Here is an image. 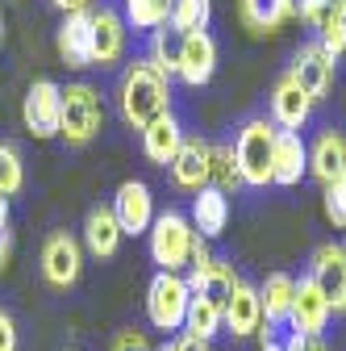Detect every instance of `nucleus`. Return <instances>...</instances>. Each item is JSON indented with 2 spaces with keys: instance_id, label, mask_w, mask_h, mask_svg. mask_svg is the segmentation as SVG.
<instances>
[{
  "instance_id": "nucleus-37",
  "label": "nucleus",
  "mask_w": 346,
  "mask_h": 351,
  "mask_svg": "<svg viewBox=\"0 0 346 351\" xmlns=\"http://www.w3.org/2000/svg\"><path fill=\"white\" fill-rule=\"evenodd\" d=\"M113 351H150V347H146V335L142 330H125V335L113 339Z\"/></svg>"
},
{
  "instance_id": "nucleus-35",
  "label": "nucleus",
  "mask_w": 346,
  "mask_h": 351,
  "mask_svg": "<svg viewBox=\"0 0 346 351\" xmlns=\"http://www.w3.org/2000/svg\"><path fill=\"white\" fill-rule=\"evenodd\" d=\"M0 351H17V322L9 310H0Z\"/></svg>"
},
{
  "instance_id": "nucleus-47",
  "label": "nucleus",
  "mask_w": 346,
  "mask_h": 351,
  "mask_svg": "<svg viewBox=\"0 0 346 351\" xmlns=\"http://www.w3.org/2000/svg\"><path fill=\"white\" fill-rule=\"evenodd\" d=\"M71 351H75V347H71Z\"/></svg>"
},
{
  "instance_id": "nucleus-30",
  "label": "nucleus",
  "mask_w": 346,
  "mask_h": 351,
  "mask_svg": "<svg viewBox=\"0 0 346 351\" xmlns=\"http://www.w3.org/2000/svg\"><path fill=\"white\" fill-rule=\"evenodd\" d=\"M171 13V0H125V25L134 29H163Z\"/></svg>"
},
{
  "instance_id": "nucleus-36",
  "label": "nucleus",
  "mask_w": 346,
  "mask_h": 351,
  "mask_svg": "<svg viewBox=\"0 0 346 351\" xmlns=\"http://www.w3.org/2000/svg\"><path fill=\"white\" fill-rule=\"evenodd\" d=\"M330 5H334V0H292V9H296L300 17H305L309 25H313V21H317V17H321Z\"/></svg>"
},
{
  "instance_id": "nucleus-31",
  "label": "nucleus",
  "mask_w": 346,
  "mask_h": 351,
  "mask_svg": "<svg viewBox=\"0 0 346 351\" xmlns=\"http://www.w3.org/2000/svg\"><path fill=\"white\" fill-rule=\"evenodd\" d=\"M313 25H317V34H321L317 42L325 47V55H334V59H338V55L346 51V9L330 5V9L313 21Z\"/></svg>"
},
{
  "instance_id": "nucleus-1",
  "label": "nucleus",
  "mask_w": 346,
  "mask_h": 351,
  "mask_svg": "<svg viewBox=\"0 0 346 351\" xmlns=\"http://www.w3.org/2000/svg\"><path fill=\"white\" fill-rule=\"evenodd\" d=\"M117 109L125 117V125H134V130H146L155 117L171 113V84L146 63H129L117 80Z\"/></svg>"
},
{
  "instance_id": "nucleus-26",
  "label": "nucleus",
  "mask_w": 346,
  "mask_h": 351,
  "mask_svg": "<svg viewBox=\"0 0 346 351\" xmlns=\"http://www.w3.org/2000/svg\"><path fill=\"white\" fill-rule=\"evenodd\" d=\"M146 63H150L167 84H171V75H180V34L171 29V25H163V29H155V34H150Z\"/></svg>"
},
{
  "instance_id": "nucleus-7",
  "label": "nucleus",
  "mask_w": 346,
  "mask_h": 351,
  "mask_svg": "<svg viewBox=\"0 0 346 351\" xmlns=\"http://www.w3.org/2000/svg\"><path fill=\"white\" fill-rule=\"evenodd\" d=\"M83 272V243L67 230H55L42 243V276L55 289H71Z\"/></svg>"
},
{
  "instance_id": "nucleus-4",
  "label": "nucleus",
  "mask_w": 346,
  "mask_h": 351,
  "mask_svg": "<svg viewBox=\"0 0 346 351\" xmlns=\"http://www.w3.org/2000/svg\"><path fill=\"white\" fill-rule=\"evenodd\" d=\"M271 147H276V125L271 121L250 117L238 130L234 159H238V171H242V184H250V189L271 184Z\"/></svg>"
},
{
  "instance_id": "nucleus-17",
  "label": "nucleus",
  "mask_w": 346,
  "mask_h": 351,
  "mask_svg": "<svg viewBox=\"0 0 346 351\" xmlns=\"http://www.w3.org/2000/svg\"><path fill=\"white\" fill-rule=\"evenodd\" d=\"M330 301L321 297V289L313 285V276H300L296 280V297H292V330L296 335H321L330 322Z\"/></svg>"
},
{
  "instance_id": "nucleus-19",
  "label": "nucleus",
  "mask_w": 346,
  "mask_h": 351,
  "mask_svg": "<svg viewBox=\"0 0 346 351\" xmlns=\"http://www.w3.org/2000/svg\"><path fill=\"white\" fill-rule=\"evenodd\" d=\"M180 143H184V125H180L176 113H163V117H155V121L142 130V151H146V159L159 163V167H171Z\"/></svg>"
},
{
  "instance_id": "nucleus-5",
  "label": "nucleus",
  "mask_w": 346,
  "mask_h": 351,
  "mask_svg": "<svg viewBox=\"0 0 346 351\" xmlns=\"http://www.w3.org/2000/svg\"><path fill=\"white\" fill-rule=\"evenodd\" d=\"M188 301H192V289H188L184 276L155 272V280L146 289V318H150V326L155 330H184Z\"/></svg>"
},
{
  "instance_id": "nucleus-15",
  "label": "nucleus",
  "mask_w": 346,
  "mask_h": 351,
  "mask_svg": "<svg viewBox=\"0 0 346 351\" xmlns=\"http://www.w3.org/2000/svg\"><path fill=\"white\" fill-rule=\"evenodd\" d=\"M209 147L213 143H204L200 134H184L176 159H171V180L180 189H188V193L209 189Z\"/></svg>"
},
{
  "instance_id": "nucleus-29",
  "label": "nucleus",
  "mask_w": 346,
  "mask_h": 351,
  "mask_svg": "<svg viewBox=\"0 0 346 351\" xmlns=\"http://www.w3.org/2000/svg\"><path fill=\"white\" fill-rule=\"evenodd\" d=\"M184 330L209 343L213 335L222 330V305H213V301H204V297H192V301H188V318H184Z\"/></svg>"
},
{
  "instance_id": "nucleus-8",
  "label": "nucleus",
  "mask_w": 346,
  "mask_h": 351,
  "mask_svg": "<svg viewBox=\"0 0 346 351\" xmlns=\"http://www.w3.org/2000/svg\"><path fill=\"white\" fill-rule=\"evenodd\" d=\"M309 276L321 289V297L330 301V310L334 314H346V247L342 243H321L313 251Z\"/></svg>"
},
{
  "instance_id": "nucleus-41",
  "label": "nucleus",
  "mask_w": 346,
  "mask_h": 351,
  "mask_svg": "<svg viewBox=\"0 0 346 351\" xmlns=\"http://www.w3.org/2000/svg\"><path fill=\"white\" fill-rule=\"evenodd\" d=\"M0 226H9V197L0 193Z\"/></svg>"
},
{
  "instance_id": "nucleus-14",
  "label": "nucleus",
  "mask_w": 346,
  "mask_h": 351,
  "mask_svg": "<svg viewBox=\"0 0 346 351\" xmlns=\"http://www.w3.org/2000/svg\"><path fill=\"white\" fill-rule=\"evenodd\" d=\"M222 326L234 335V339H246V335H258L263 330V305H258V289L238 280L226 310H222Z\"/></svg>"
},
{
  "instance_id": "nucleus-32",
  "label": "nucleus",
  "mask_w": 346,
  "mask_h": 351,
  "mask_svg": "<svg viewBox=\"0 0 346 351\" xmlns=\"http://www.w3.org/2000/svg\"><path fill=\"white\" fill-rule=\"evenodd\" d=\"M21 184H25V163L17 155V147L0 143V193L13 197V193H21Z\"/></svg>"
},
{
  "instance_id": "nucleus-44",
  "label": "nucleus",
  "mask_w": 346,
  "mask_h": 351,
  "mask_svg": "<svg viewBox=\"0 0 346 351\" xmlns=\"http://www.w3.org/2000/svg\"><path fill=\"white\" fill-rule=\"evenodd\" d=\"M0 42H5V21H0Z\"/></svg>"
},
{
  "instance_id": "nucleus-33",
  "label": "nucleus",
  "mask_w": 346,
  "mask_h": 351,
  "mask_svg": "<svg viewBox=\"0 0 346 351\" xmlns=\"http://www.w3.org/2000/svg\"><path fill=\"white\" fill-rule=\"evenodd\" d=\"M325 217L338 226V230H346V171L342 176H334V180L325 184Z\"/></svg>"
},
{
  "instance_id": "nucleus-24",
  "label": "nucleus",
  "mask_w": 346,
  "mask_h": 351,
  "mask_svg": "<svg viewBox=\"0 0 346 351\" xmlns=\"http://www.w3.org/2000/svg\"><path fill=\"white\" fill-rule=\"evenodd\" d=\"M309 171L321 184H330L334 176L346 171V138L338 134V130H321L317 134V143L309 147Z\"/></svg>"
},
{
  "instance_id": "nucleus-13",
  "label": "nucleus",
  "mask_w": 346,
  "mask_h": 351,
  "mask_svg": "<svg viewBox=\"0 0 346 351\" xmlns=\"http://www.w3.org/2000/svg\"><path fill=\"white\" fill-rule=\"evenodd\" d=\"M55 51L67 67L83 71L92 67V9L88 13H67L59 34H55Z\"/></svg>"
},
{
  "instance_id": "nucleus-2",
  "label": "nucleus",
  "mask_w": 346,
  "mask_h": 351,
  "mask_svg": "<svg viewBox=\"0 0 346 351\" xmlns=\"http://www.w3.org/2000/svg\"><path fill=\"white\" fill-rule=\"evenodd\" d=\"M150 234V259L159 263V272H184L188 259H192V243H196V230H192V217L180 213V209H167V213H155V226L146 230Z\"/></svg>"
},
{
  "instance_id": "nucleus-9",
  "label": "nucleus",
  "mask_w": 346,
  "mask_h": 351,
  "mask_svg": "<svg viewBox=\"0 0 346 351\" xmlns=\"http://www.w3.org/2000/svg\"><path fill=\"white\" fill-rule=\"evenodd\" d=\"M288 75L300 84V93H305L309 101H321L334 88V55H325L321 42H305V47L292 55Z\"/></svg>"
},
{
  "instance_id": "nucleus-43",
  "label": "nucleus",
  "mask_w": 346,
  "mask_h": 351,
  "mask_svg": "<svg viewBox=\"0 0 346 351\" xmlns=\"http://www.w3.org/2000/svg\"><path fill=\"white\" fill-rule=\"evenodd\" d=\"M159 351H176V347H171V343H163V347H159Z\"/></svg>"
},
{
  "instance_id": "nucleus-45",
  "label": "nucleus",
  "mask_w": 346,
  "mask_h": 351,
  "mask_svg": "<svg viewBox=\"0 0 346 351\" xmlns=\"http://www.w3.org/2000/svg\"><path fill=\"white\" fill-rule=\"evenodd\" d=\"M334 5H338V9H346V0H334Z\"/></svg>"
},
{
  "instance_id": "nucleus-39",
  "label": "nucleus",
  "mask_w": 346,
  "mask_h": 351,
  "mask_svg": "<svg viewBox=\"0 0 346 351\" xmlns=\"http://www.w3.org/2000/svg\"><path fill=\"white\" fill-rule=\"evenodd\" d=\"M9 255H13V230H9V226H0V268L9 263Z\"/></svg>"
},
{
  "instance_id": "nucleus-25",
  "label": "nucleus",
  "mask_w": 346,
  "mask_h": 351,
  "mask_svg": "<svg viewBox=\"0 0 346 351\" xmlns=\"http://www.w3.org/2000/svg\"><path fill=\"white\" fill-rule=\"evenodd\" d=\"M238 9H242L246 29H254V34H271L296 13L292 0H238Z\"/></svg>"
},
{
  "instance_id": "nucleus-18",
  "label": "nucleus",
  "mask_w": 346,
  "mask_h": 351,
  "mask_svg": "<svg viewBox=\"0 0 346 351\" xmlns=\"http://www.w3.org/2000/svg\"><path fill=\"white\" fill-rule=\"evenodd\" d=\"M309 113H313V101L300 93V84L292 75H280V84L271 88V125L300 134V125L309 121Z\"/></svg>"
},
{
  "instance_id": "nucleus-12",
  "label": "nucleus",
  "mask_w": 346,
  "mask_h": 351,
  "mask_svg": "<svg viewBox=\"0 0 346 351\" xmlns=\"http://www.w3.org/2000/svg\"><path fill=\"white\" fill-rule=\"evenodd\" d=\"M113 213L121 234H146L155 226V197L142 180H125L113 197Z\"/></svg>"
},
{
  "instance_id": "nucleus-23",
  "label": "nucleus",
  "mask_w": 346,
  "mask_h": 351,
  "mask_svg": "<svg viewBox=\"0 0 346 351\" xmlns=\"http://www.w3.org/2000/svg\"><path fill=\"white\" fill-rule=\"evenodd\" d=\"M234 285H238V276H234V268H230L226 259H213V263H204V268H196V272L188 276L192 297H204V301H213V305H222V310H226Z\"/></svg>"
},
{
  "instance_id": "nucleus-3",
  "label": "nucleus",
  "mask_w": 346,
  "mask_h": 351,
  "mask_svg": "<svg viewBox=\"0 0 346 351\" xmlns=\"http://www.w3.org/2000/svg\"><path fill=\"white\" fill-rule=\"evenodd\" d=\"M105 125V101L92 84H67L63 88V121H59V134L71 143V147H83L101 134Z\"/></svg>"
},
{
  "instance_id": "nucleus-20",
  "label": "nucleus",
  "mask_w": 346,
  "mask_h": 351,
  "mask_svg": "<svg viewBox=\"0 0 346 351\" xmlns=\"http://www.w3.org/2000/svg\"><path fill=\"white\" fill-rule=\"evenodd\" d=\"M292 297H296V280L288 272H271L258 285V305H263V326L280 330L292 318Z\"/></svg>"
},
{
  "instance_id": "nucleus-46",
  "label": "nucleus",
  "mask_w": 346,
  "mask_h": 351,
  "mask_svg": "<svg viewBox=\"0 0 346 351\" xmlns=\"http://www.w3.org/2000/svg\"><path fill=\"white\" fill-rule=\"evenodd\" d=\"M342 247H346V243H342Z\"/></svg>"
},
{
  "instance_id": "nucleus-21",
  "label": "nucleus",
  "mask_w": 346,
  "mask_h": 351,
  "mask_svg": "<svg viewBox=\"0 0 346 351\" xmlns=\"http://www.w3.org/2000/svg\"><path fill=\"white\" fill-rule=\"evenodd\" d=\"M230 226V197L217 189H200L192 197V230L200 239H222Z\"/></svg>"
},
{
  "instance_id": "nucleus-28",
  "label": "nucleus",
  "mask_w": 346,
  "mask_h": 351,
  "mask_svg": "<svg viewBox=\"0 0 346 351\" xmlns=\"http://www.w3.org/2000/svg\"><path fill=\"white\" fill-rule=\"evenodd\" d=\"M213 17V0H171L167 25L176 34H192V29H209Z\"/></svg>"
},
{
  "instance_id": "nucleus-6",
  "label": "nucleus",
  "mask_w": 346,
  "mask_h": 351,
  "mask_svg": "<svg viewBox=\"0 0 346 351\" xmlns=\"http://www.w3.org/2000/svg\"><path fill=\"white\" fill-rule=\"evenodd\" d=\"M21 117L34 138H55L63 121V88L55 80H34L21 101Z\"/></svg>"
},
{
  "instance_id": "nucleus-22",
  "label": "nucleus",
  "mask_w": 346,
  "mask_h": 351,
  "mask_svg": "<svg viewBox=\"0 0 346 351\" xmlns=\"http://www.w3.org/2000/svg\"><path fill=\"white\" fill-rule=\"evenodd\" d=\"M83 247H88V255H96V259L117 255V247H121V226H117L113 205H92V209H88V222H83Z\"/></svg>"
},
{
  "instance_id": "nucleus-27",
  "label": "nucleus",
  "mask_w": 346,
  "mask_h": 351,
  "mask_svg": "<svg viewBox=\"0 0 346 351\" xmlns=\"http://www.w3.org/2000/svg\"><path fill=\"white\" fill-rule=\"evenodd\" d=\"M209 189H217V193L242 189V171H238V159H234V143L209 147Z\"/></svg>"
},
{
  "instance_id": "nucleus-16",
  "label": "nucleus",
  "mask_w": 346,
  "mask_h": 351,
  "mask_svg": "<svg viewBox=\"0 0 346 351\" xmlns=\"http://www.w3.org/2000/svg\"><path fill=\"white\" fill-rule=\"evenodd\" d=\"M309 171V147L292 130H276V147H271V184H300V176Z\"/></svg>"
},
{
  "instance_id": "nucleus-34",
  "label": "nucleus",
  "mask_w": 346,
  "mask_h": 351,
  "mask_svg": "<svg viewBox=\"0 0 346 351\" xmlns=\"http://www.w3.org/2000/svg\"><path fill=\"white\" fill-rule=\"evenodd\" d=\"M284 351H325V339L321 335H288V343H284Z\"/></svg>"
},
{
  "instance_id": "nucleus-10",
  "label": "nucleus",
  "mask_w": 346,
  "mask_h": 351,
  "mask_svg": "<svg viewBox=\"0 0 346 351\" xmlns=\"http://www.w3.org/2000/svg\"><path fill=\"white\" fill-rule=\"evenodd\" d=\"M125 38H129L125 13H117L113 5L92 9V67H113V63H121Z\"/></svg>"
},
{
  "instance_id": "nucleus-11",
  "label": "nucleus",
  "mask_w": 346,
  "mask_h": 351,
  "mask_svg": "<svg viewBox=\"0 0 346 351\" xmlns=\"http://www.w3.org/2000/svg\"><path fill=\"white\" fill-rule=\"evenodd\" d=\"M217 71V42H213L209 29H192V34H180V80L188 88H200L213 80Z\"/></svg>"
},
{
  "instance_id": "nucleus-38",
  "label": "nucleus",
  "mask_w": 346,
  "mask_h": 351,
  "mask_svg": "<svg viewBox=\"0 0 346 351\" xmlns=\"http://www.w3.org/2000/svg\"><path fill=\"white\" fill-rule=\"evenodd\" d=\"M171 347H176V351H209V343H204V339H196V335H188V330H184L176 343H171Z\"/></svg>"
},
{
  "instance_id": "nucleus-40",
  "label": "nucleus",
  "mask_w": 346,
  "mask_h": 351,
  "mask_svg": "<svg viewBox=\"0 0 346 351\" xmlns=\"http://www.w3.org/2000/svg\"><path fill=\"white\" fill-rule=\"evenodd\" d=\"M55 5H59L63 13H88V9H92V0H55Z\"/></svg>"
},
{
  "instance_id": "nucleus-42",
  "label": "nucleus",
  "mask_w": 346,
  "mask_h": 351,
  "mask_svg": "<svg viewBox=\"0 0 346 351\" xmlns=\"http://www.w3.org/2000/svg\"><path fill=\"white\" fill-rule=\"evenodd\" d=\"M258 351H284V343H276V339H267L263 347H258Z\"/></svg>"
}]
</instances>
